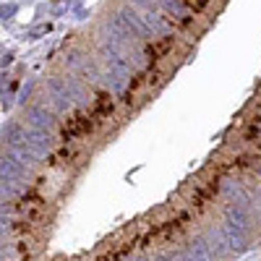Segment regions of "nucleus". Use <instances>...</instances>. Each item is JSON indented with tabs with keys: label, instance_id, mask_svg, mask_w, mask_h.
Here are the masks:
<instances>
[{
	"label": "nucleus",
	"instance_id": "f257e3e1",
	"mask_svg": "<svg viewBox=\"0 0 261 261\" xmlns=\"http://www.w3.org/2000/svg\"><path fill=\"white\" fill-rule=\"evenodd\" d=\"M65 65H68L73 73L84 76L86 81H92V84H97V86H105V68H99V65H97L92 58L68 55V58H65Z\"/></svg>",
	"mask_w": 261,
	"mask_h": 261
},
{
	"label": "nucleus",
	"instance_id": "f03ea898",
	"mask_svg": "<svg viewBox=\"0 0 261 261\" xmlns=\"http://www.w3.org/2000/svg\"><path fill=\"white\" fill-rule=\"evenodd\" d=\"M141 16H144V21L149 24V29L154 32V37H160V39H170V37H175V27H172L170 16H165V13L154 11L151 6L141 8Z\"/></svg>",
	"mask_w": 261,
	"mask_h": 261
},
{
	"label": "nucleus",
	"instance_id": "7ed1b4c3",
	"mask_svg": "<svg viewBox=\"0 0 261 261\" xmlns=\"http://www.w3.org/2000/svg\"><path fill=\"white\" fill-rule=\"evenodd\" d=\"M24 146L32 151L37 160H45L50 154V146H53V136L50 130H42V128H27V139H24Z\"/></svg>",
	"mask_w": 261,
	"mask_h": 261
},
{
	"label": "nucleus",
	"instance_id": "20e7f679",
	"mask_svg": "<svg viewBox=\"0 0 261 261\" xmlns=\"http://www.w3.org/2000/svg\"><path fill=\"white\" fill-rule=\"evenodd\" d=\"M47 94L53 99V105L58 107L60 113H71L73 110V97L68 92V84L65 79H50L47 81Z\"/></svg>",
	"mask_w": 261,
	"mask_h": 261
},
{
	"label": "nucleus",
	"instance_id": "39448f33",
	"mask_svg": "<svg viewBox=\"0 0 261 261\" xmlns=\"http://www.w3.org/2000/svg\"><path fill=\"white\" fill-rule=\"evenodd\" d=\"M118 16L128 24V29L134 32L141 42H149V39H157L154 37V32L149 29V24L144 21V16H141V11H136V8H123V11H118Z\"/></svg>",
	"mask_w": 261,
	"mask_h": 261
},
{
	"label": "nucleus",
	"instance_id": "423d86ee",
	"mask_svg": "<svg viewBox=\"0 0 261 261\" xmlns=\"http://www.w3.org/2000/svg\"><path fill=\"white\" fill-rule=\"evenodd\" d=\"M27 120H29L32 128H42V130H55V125H58L55 115L47 110L45 105H34V107H29V110H27Z\"/></svg>",
	"mask_w": 261,
	"mask_h": 261
},
{
	"label": "nucleus",
	"instance_id": "0eeeda50",
	"mask_svg": "<svg viewBox=\"0 0 261 261\" xmlns=\"http://www.w3.org/2000/svg\"><path fill=\"white\" fill-rule=\"evenodd\" d=\"M160 8L170 16V18H175V21H191L193 18V8L186 3V0H157Z\"/></svg>",
	"mask_w": 261,
	"mask_h": 261
},
{
	"label": "nucleus",
	"instance_id": "6e6552de",
	"mask_svg": "<svg viewBox=\"0 0 261 261\" xmlns=\"http://www.w3.org/2000/svg\"><path fill=\"white\" fill-rule=\"evenodd\" d=\"M220 188H222V193L227 196V199H230L232 204H241V206H246V209H248V204H251V196L243 191V186L238 183V180L225 178V180L220 183Z\"/></svg>",
	"mask_w": 261,
	"mask_h": 261
},
{
	"label": "nucleus",
	"instance_id": "1a4fd4ad",
	"mask_svg": "<svg viewBox=\"0 0 261 261\" xmlns=\"http://www.w3.org/2000/svg\"><path fill=\"white\" fill-rule=\"evenodd\" d=\"M0 170H3V178H21V180H24L29 175V167L21 165L11 154H3V160H0Z\"/></svg>",
	"mask_w": 261,
	"mask_h": 261
},
{
	"label": "nucleus",
	"instance_id": "9d476101",
	"mask_svg": "<svg viewBox=\"0 0 261 261\" xmlns=\"http://www.w3.org/2000/svg\"><path fill=\"white\" fill-rule=\"evenodd\" d=\"M222 232H225V238H227V246L232 248V251H243L246 248V230H241V227H235L232 222H222Z\"/></svg>",
	"mask_w": 261,
	"mask_h": 261
},
{
	"label": "nucleus",
	"instance_id": "9b49d317",
	"mask_svg": "<svg viewBox=\"0 0 261 261\" xmlns=\"http://www.w3.org/2000/svg\"><path fill=\"white\" fill-rule=\"evenodd\" d=\"M65 84H68V92H71V97H73V102H76L79 107H92V97H89V92L81 86L79 79L68 76V79H65Z\"/></svg>",
	"mask_w": 261,
	"mask_h": 261
},
{
	"label": "nucleus",
	"instance_id": "f8f14e48",
	"mask_svg": "<svg viewBox=\"0 0 261 261\" xmlns=\"http://www.w3.org/2000/svg\"><path fill=\"white\" fill-rule=\"evenodd\" d=\"M225 220L241 230H248V214H246V206H241V204H230L225 212Z\"/></svg>",
	"mask_w": 261,
	"mask_h": 261
},
{
	"label": "nucleus",
	"instance_id": "ddd939ff",
	"mask_svg": "<svg viewBox=\"0 0 261 261\" xmlns=\"http://www.w3.org/2000/svg\"><path fill=\"white\" fill-rule=\"evenodd\" d=\"M3 139L8 141V146L24 144V139H27V128H21L18 123H8V125L3 128Z\"/></svg>",
	"mask_w": 261,
	"mask_h": 261
},
{
	"label": "nucleus",
	"instance_id": "4468645a",
	"mask_svg": "<svg viewBox=\"0 0 261 261\" xmlns=\"http://www.w3.org/2000/svg\"><path fill=\"white\" fill-rule=\"evenodd\" d=\"M206 243H209V248L220 256V253H225L230 246H227V238H225V232L222 230H209V235H206Z\"/></svg>",
	"mask_w": 261,
	"mask_h": 261
},
{
	"label": "nucleus",
	"instance_id": "2eb2a0df",
	"mask_svg": "<svg viewBox=\"0 0 261 261\" xmlns=\"http://www.w3.org/2000/svg\"><path fill=\"white\" fill-rule=\"evenodd\" d=\"M27 191V183L21 178H3V201L6 199H13V196L24 193Z\"/></svg>",
	"mask_w": 261,
	"mask_h": 261
},
{
	"label": "nucleus",
	"instance_id": "dca6fc26",
	"mask_svg": "<svg viewBox=\"0 0 261 261\" xmlns=\"http://www.w3.org/2000/svg\"><path fill=\"white\" fill-rule=\"evenodd\" d=\"M188 248H191V253H193L196 261H212V248H209V243H204V241H193Z\"/></svg>",
	"mask_w": 261,
	"mask_h": 261
},
{
	"label": "nucleus",
	"instance_id": "f3484780",
	"mask_svg": "<svg viewBox=\"0 0 261 261\" xmlns=\"http://www.w3.org/2000/svg\"><path fill=\"white\" fill-rule=\"evenodd\" d=\"M157 261H167V258H157Z\"/></svg>",
	"mask_w": 261,
	"mask_h": 261
},
{
	"label": "nucleus",
	"instance_id": "a211bd4d",
	"mask_svg": "<svg viewBox=\"0 0 261 261\" xmlns=\"http://www.w3.org/2000/svg\"><path fill=\"white\" fill-rule=\"evenodd\" d=\"M258 175H261V167H258Z\"/></svg>",
	"mask_w": 261,
	"mask_h": 261
},
{
	"label": "nucleus",
	"instance_id": "6ab92c4d",
	"mask_svg": "<svg viewBox=\"0 0 261 261\" xmlns=\"http://www.w3.org/2000/svg\"><path fill=\"white\" fill-rule=\"evenodd\" d=\"M139 261H146V258H139Z\"/></svg>",
	"mask_w": 261,
	"mask_h": 261
},
{
	"label": "nucleus",
	"instance_id": "aec40b11",
	"mask_svg": "<svg viewBox=\"0 0 261 261\" xmlns=\"http://www.w3.org/2000/svg\"><path fill=\"white\" fill-rule=\"evenodd\" d=\"M258 196H261V188H258Z\"/></svg>",
	"mask_w": 261,
	"mask_h": 261
}]
</instances>
